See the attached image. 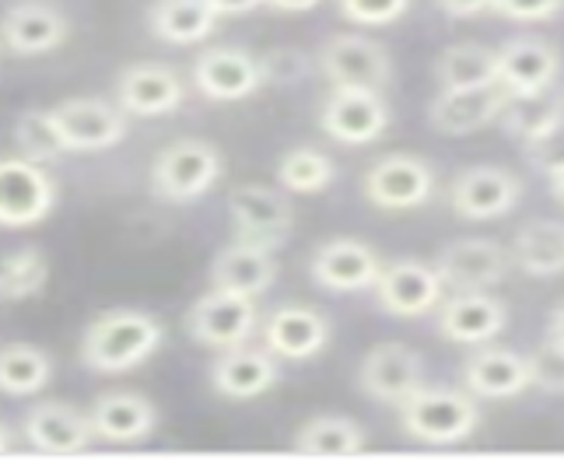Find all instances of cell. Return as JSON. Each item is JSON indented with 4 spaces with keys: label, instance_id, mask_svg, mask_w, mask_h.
Instances as JSON below:
<instances>
[{
    "label": "cell",
    "instance_id": "obj_11",
    "mask_svg": "<svg viewBox=\"0 0 564 466\" xmlns=\"http://www.w3.org/2000/svg\"><path fill=\"white\" fill-rule=\"evenodd\" d=\"M522 197V183L509 169L474 165L463 169L449 186V204L466 221H491L509 215Z\"/></svg>",
    "mask_w": 564,
    "mask_h": 466
},
{
    "label": "cell",
    "instance_id": "obj_15",
    "mask_svg": "<svg viewBox=\"0 0 564 466\" xmlns=\"http://www.w3.org/2000/svg\"><path fill=\"white\" fill-rule=\"evenodd\" d=\"M53 116L67 151H106L127 138V112L106 99H67Z\"/></svg>",
    "mask_w": 564,
    "mask_h": 466
},
{
    "label": "cell",
    "instance_id": "obj_25",
    "mask_svg": "<svg viewBox=\"0 0 564 466\" xmlns=\"http://www.w3.org/2000/svg\"><path fill=\"white\" fill-rule=\"evenodd\" d=\"M91 429L99 442L109 445H133L144 442L154 424H159V414H154V403L141 393L130 390H116V393H102L91 403Z\"/></svg>",
    "mask_w": 564,
    "mask_h": 466
},
{
    "label": "cell",
    "instance_id": "obj_42",
    "mask_svg": "<svg viewBox=\"0 0 564 466\" xmlns=\"http://www.w3.org/2000/svg\"><path fill=\"white\" fill-rule=\"evenodd\" d=\"M435 8L449 18H474L480 11H491V0H435Z\"/></svg>",
    "mask_w": 564,
    "mask_h": 466
},
{
    "label": "cell",
    "instance_id": "obj_31",
    "mask_svg": "<svg viewBox=\"0 0 564 466\" xmlns=\"http://www.w3.org/2000/svg\"><path fill=\"white\" fill-rule=\"evenodd\" d=\"M53 379V361L35 344H0V393L35 397Z\"/></svg>",
    "mask_w": 564,
    "mask_h": 466
},
{
    "label": "cell",
    "instance_id": "obj_34",
    "mask_svg": "<svg viewBox=\"0 0 564 466\" xmlns=\"http://www.w3.org/2000/svg\"><path fill=\"white\" fill-rule=\"evenodd\" d=\"M50 281V260L39 246H22L0 260V299L4 302H29L43 295Z\"/></svg>",
    "mask_w": 564,
    "mask_h": 466
},
{
    "label": "cell",
    "instance_id": "obj_29",
    "mask_svg": "<svg viewBox=\"0 0 564 466\" xmlns=\"http://www.w3.org/2000/svg\"><path fill=\"white\" fill-rule=\"evenodd\" d=\"M512 263L530 278L564 274V221H530L512 239Z\"/></svg>",
    "mask_w": 564,
    "mask_h": 466
},
{
    "label": "cell",
    "instance_id": "obj_36",
    "mask_svg": "<svg viewBox=\"0 0 564 466\" xmlns=\"http://www.w3.org/2000/svg\"><path fill=\"white\" fill-rule=\"evenodd\" d=\"M334 176V159L319 148H291L278 165V183L291 193H323Z\"/></svg>",
    "mask_w": 564,
    "mask_h": 466
},
{
    "label": "cell",
    "instance_id": "obj_20",
    "mask_svg": "<svg viewBox=\"0 0 564 466\" xmlns=\"http://www.w3.org/2000/svg\"><path fill=\"white\" fill-rule=\"evenodd\" d=\"M186 99L183 77L169 64H133L120 74L116 85V106L127 116H169Z\"/></svg>",
    "mask_w": 564,
    "mask_h": 466
},
{
    "label": "cell",
    "instance_id": "obj_12",
    "mask_svg": "<svg viewBox=\"0 0 564 466\" xmlns=\"http://www.w3.org/2000/svg\"><path fill=\"white\" fill-rule=\"evenodd\" d=\"M358 382L372 400L400 407L424 386V361L406 344H376L358 368Z\"/></svg>",
    "mask_w": 564,
    "mask_h": 466
},
{
    "label": "cell",
    "instance_id": "obj_33",
    "mask_svg": "<svg viewBox=\"0 0 564 466\" xmlns=\"http://www.w3.org/2000/svg\"><path fill=\"white\" fill-rule=\"evenodd\" d=\"M295 449L308 456H355L365 449V429L351 418L323 414L299 429Z\"/></svg>",
    "mask_w": 564,
    "mask_h": 466
},
{
    "label": "cell",
    "instance_id": "obj_19",
    "mask_svg": "<svg viewBox=\"0 0 564 466\" xmlns=\"http://www.w3.org/2000/svg\"><path fill=\"white\" fill-rule=\"evenodd\" d=\"M22 435L32 449L50 453V456H74L85 453L95 442L91 418L85 411H77L70 403H39L25 414L22 421Z\"/></svg>",
    "mask_w": 564,
    "mask_h": 466
},
{
    "label": "cell",
    "instance_id": "obj_2",
    "mask_svg": "<svg viewBox=\"0 0 564 466\" xmlns=\"http://www.w3.org/2000/svg\"><path fill=\"white\" fill-rule=\"evenodd\" d=\"M480 424L477 400L459 390H421L400 403V429L427 445L466 442Z\"/></svg>",
    "mask_w": 564,
    "mask_h": 466
},
{
    "label": "cell",
    "instance_id": "obj_43",
    "mask_svg": "<svg viewBox=\"0 0 564 466\" xmlns=\"http://www.w3.org/2000/svg\"><path fill=\"white\" fill-rule=\"evenodd\" d=\"M207 4L218 11V18H225V14H246L252 8H260L263 0H207Z\"/></svg>",
    "mask_w": 564,
    "mask_h": 466
},
{
    "label": "cell",
    "instance_id": "obj_45",
    "mask_svg": "<svg viewBox=\"0 0 564 466\" xmlns=\"http://www.w3.org/2000/svg\"><path fill=\"white\" fill-rule=\"evenodd\" d=\"M547 340L551 344H561L564 347V305L554 308V316H551V326H547Z\"/></svg>",
    "mask_w": 564,
    "mask_h": 466
},
{
    "label": "cell",
    "instance_id": "obj_13",
    "mask_svg": "<svg viewBox=\"0 0 564 466\" xmlns=\"http://www.w3.org/2000/svg\"><path fill=\"white\" fill-rule=\"evenodd\" d=\"M557 71H561V53L554 43L536 35H516L498 50L495 82L509 91V99H516V95H536L554 88Z\"/></svg>",
    "mask_w": 564,
    "mask_h": 466
},
{
    "label": "cell",
    "instance_id": "obj_18",
    "mask_svg": "<svg viewBox=\"0 0 564 466\" xmlns=\"http://www.w3.org/2000/svg\"><path fill=\"white\" fill-rule=\"evenodd\" d=\"M193 85L214 102H239L263 85V77L252 53L236 46H214L204 50L193 64Z\"/></svg>",
    "mask_w": 564,
    "mask_h": 466
},
{
    "label": "cell",
    "instance_id": "obj_6",
    "mask_svg": "<svg viewBox=\"0 0 564 466\" xmlns=\"http://www.w3.org/2000/svg\"><path fill=\"white\" fill-rule=\"evenodd\" d=\"M56 207V183L29 159H0V228H32Z\"/></svg>",
    "mask_w": 564,
    "mask_h": 466
},
{
    "label": "cell",
    "instance_id": "obj_22",
    "mask_svg": "<svg viewBox=\"0 0 564 466\" xmlns=\"http://www.w3.org/2000/svg\"><path fill=\"white\" fill-rule=\"evenodd\" d=\"M281 379V368L267 347H228L218 351V361L210 365V382L214 390L228 400H252L274 390Z\"/></svg>",
    "mask_w": 564,
    "mask_h": 466
},
{
    "label": "cell",
    "instance_id": "obj_37",
    "mask_svg": "<svg viewBox=\"0 0 564 466\" xmlns=\"http://www.w3.org/2000/svg\"><path fill=\"white\" fill-rule=\"evenodd\" d=\"M260 77L270 85H299L308 77V56L299 46H274L270 53L257 56Z\"/></svg>",
    "mask_w": 564,
    "mask_h": 466
},
{
    "label": "cell",
    "instance_id": "obj_44",
    "mask_svg": "<svg viewBox=\"0 0 564 466\" xmlns=\"http://www.w3.org/2000/svg\"><path fill=\"white\" fill-rule=\"evenodd\" d=\"M263 4L278 8V11H291V14H302V11H313L319 8L323 0H263Z\"/></svg>",
    "mask_w": 564,
    "mask_h": 466
},
{
    "label": "cell",
    "instance_id": "obj_40",
    "mask_svg": "<svg viewBox=\"0 0 564 466\" xmlns=\"http://www.w3.org/2000/svg\"><path fill=\"white\" fill-rule=\"evenodd\" d=\"M527 148V159L533 162L536 172H543V176H557V172H564V120L557 127H551L543 138L522 144Z\"/></svg>",
    "mask_w": 564,
    "mask_h": 466
},
{
    "label": "cell",
    "instance_id": "obj_38",
    "mask_svg": "<svg viewBox=\"0 0 564 466\" xmlns=\"http://www.w3.org/2000/svg\"><path fill=\"white\" fill-rule=\"evenodd\" d=\"M530 361V386L543 393L564 397V347L561 344H540L533 355H527Z\"/></svg>",
    "mask_w": 564,
    "mask_h": 466
},
{
    "label": "cell",
    "instance_id": "obj_28",
    "mask_svg": "<svg viewBox=\"0 0 564 466\" xmlns=\"http://www.w3.org/2000/svg\"><path fill=\"white\" fill-rule=\"evenodd\" d=\"M151 32L172 46H193L218 29V11L207 0H154L148 11Z\"/></svg>",
    "mask_w": 564,
    "mask_h": 466
},
{
    "label": "cell",
    "instance_id": "obj_5",
    "mask_svg": "<svg viewBox=\"0 0 564 466\" xmlns=\"http://www.w3.org/2000/svg\"><path fill=\"white\" fill-rule=\"evenodd\" d=\"M319 71L334 88L382 91L389 85V77H393L389 53L376 43V39L358 35V32L329 35L319 50Z\"/></svg>",
    "mask_w": 564,
    "mask_h": 466
},
{
    "label": "cell",
    "instance_id": "obj_17",
    "mask_svg": "<svg viewBox=\"0 0 564 466\" xmlns=\"http://www.w3.org/2000/svg\"><path fill=\"white\" fill-rule=\"evenodd\" d=\"M308 270H313V281L319 288L347 295V291L372 288L382 270V260H379V252L361 239H329L313 252Z\"/></svg>",
    "mask_w": 564,
    "mask_h": 466
},
{
    "label": "cell",
    "instance_id": "obj_41",
    "mask_svg": "<svg viewBox=\"0 0 564 466\" xmlns=\"http://www.w3.org/2000/svg\"><path fill=\"white\" fill-rule=\"evenodd\" d=\"M564 8V0H491V11L509 22H547Z\"/></svg>",
    "mask_w": 564,
    "mask_h": 466
},
{
    "label": "cell",
    "instance_id": "obj_24",
    "mask_svg": "<svg viewBox=\"0 0 564 466\" xmlns=\"http://www.w3.org/2000/svg\"><path fill=\"white\" fill-rule=\"evenodd\" d=\"M466 393L484 400H509L530 390V361L509 347H480L463 361Z\"/></svg>",
    "mask_w": 564,
    "mask_h": 466
},
{
    "label": "cell",
    "instance_id": "obj_14",
    "mask_svg": "<svg viewBox=\"0 0 564 466\" xmlns=\"http://www.w3.org/2000/svg\"><path fill=\"white\" fill-rule=\"evenodd\" d=\"M509 263L512 257L495 239H459L438 252L435 270L453 291H488L505 281Z\"/></svg>",
    "mask_w": 564,
    "mask_h": 466
},
{
    "label": "cell",
    "instance_id": "obj_16",
    "mask_svg": "<svg viewBox=\"0 0 564 466\" xmlns=\"http://www.w3.org/2000/svg\"><path fill=\"white\" fill-rule=\"evenodd\" d=\"M505 102H509V91L498 82L491 85H477V88H442L438 99L427 109V120L445 138H463V133H474L480 127L495 123Z\"/></svg>",
    "mask_w": 564,
    "mask_h": 466
},
{
    "label": "cell",
    "instance_id": "obj_26",
    "mask_svg": "<svg viewBox=\"0 0 564 466\" xmlns=\"http://www.w3.org/2000/svg\"><path fill=\"white\" fill-rule=\"evenodd\" d=\"M70 35L67 18L46 4H14L0 18V43L18 56H39L64 46Z\"/></svg>",
    "mask_w": 564,
    "mask_h": 466
},
{
    "label": "cell",
    "instance_id": "obj_23",
    "mask_svg": "<svg viewBox=\"0 0 564 466\" xmlns=\"http://www.w3.org/2000/svg\"><path fill=\"white\" fill-rule=\"evenodd\" d=\"M329 344V319L308 305H284L263 323V347L274 358L305 361Z\"/></svg>",
    "mask_w": 564,
    "mask_h": 466
},
{
    "label": "cell",
    "instance_id": "obj_30",
    "mask_svg": "<svg viewBox=\"0 0 564 466\" xmlns=\"http://www.w3.org/2000/svg\"><path fill=\"white\" fill-rule=\"evenodd\" d=\"M498 120H501L505 133H512V138L522 144H530L564 120V95H557L551 88L536 91V95H516V99L505 102Z\"/></svg>",
    "mask_w": 564,
    "mask_h": 466
},
{
    "label": "cell",
    "instance_id": "obj_39",
    "mask_svg": "<svg viewBox=\"0 0 564 466\" xmlns=\"http://www.w3.org/2000/svg\"><path fill=\"white\" fill-rule=\"evenodd\" d=\"M337 8L355 25H393L406 14L411 0H337Z\"/></svg>",
    "mask_w": 564,
    "mask_h": 466
},
{
    "label": "cell",
    "instance_id": "obj_32",
    "mask_svg": "<svg viewBox=\"0 0 564 466\" xmlns=\"http://www.w3.org/2000/svg\"><path fill=\"white\" fill-rule=\"evenodd\" d=\"M498 71V50H488L480 43H456L442 50L435 61V77L442 88H477L491 85Z\"/></svg>",
    "mask_w": 564,
    "mask_h": 466
},
{
    "label": "cell",
    "instance_id": "obj_27",
    "mask_svg": "<svg viewBox=\"0 0 564 466\" xmlns=\"http://www.w3.org/2000/svg\"><path fill=\"white\" fill-rule=\"evenodd\" d=\"M278 281V260L274 249L236 239L218 252V260L210 267V284L225 291H239V295L260 299L263 291Z\"/></svg>",
    "mask_w": 564,
    "mask_h": 466
},
{
    "label": "cell",
    "instance_id": "obj_3",
    "mask_svg": "<svg viewBox=\"0 0 564 466\" xmlns=\"http://www.w3.org/2000/svg\"><path fill=\"white\" fill-rule=\"evenodd\" d=\"M218 180H221V151L200 138H183L176 144H169L151 165L154 197H162L169 204L200 201Z\"/></svg>",
    "mask_w": 564,
    "mask_h": 466
},
{
    "label": "cell",
    "instance_id": "obj_10",
    "mask_svg": "<svg viewBox=\"0 0 564 466\" xmlns=\"http://www.w3.org/2000/svg\"><path fill=\"white\" fill-rule=\"evenodd\" d=\"M372 288H376V302L382 313L400 316V319H414V316L432 313L435 305H442V291H445L438 270L421 260L386 263Z\"/></svg>",
    "mask_w": 564,
    "mask_h": 466
},
{
    "label": "cell",
    "instance_id": "obj_7",
    "mask_svg": "<svg viewBox=\"0 0 564 466\" xmlns=\"http://www.w3.org/2000/svg\"><path fill=\"white\" fill-rule=\"evenodd\" d=\"M435 193V172L417 154H386L365 172V197L379 210H414Z\"/></svg>",
    "mask_w": 564,
    "mask_h": 466
},
{
    "label": "cell",
    "instance_id": "obj_46",
    "mask_svg": "<svg viewBox=\"0 0 564 466\" xmlns=\"http://www.w3.org/2000/svg\"><path fill=\"white\" fill-rule=\"evenodd\" d=\"M551 197L564 207V172H557V176H551Z\"/></svg>",
    "mask_w": 564,
    "mask_h": 466
},
{
    "label": "cell",
    "instance_id": "obj_47",
    "mask_svg": "<svg viewBox=\"0 0 564 466\" xmlns=\"http://www.w3.org/2000/svg\"><path fill=\"white\" fill-rule=\"evenodd\" d=\"M14 449V435L8 424H0V453H11Z\"/></svg>",
    "mask_w": 564,
    "mask_h": 466
},
{
    "label": "cell",
    "instance_id": "obj_4",
    "mask_svg": "<svg viewBox=\"0 0 564 466\" xmlns=\"http://www.w3.org/2000/svg\"><path fill=\"white\" fill-rule=\"evenodd\" d=\"M257 302L249 295L210 288L186 313V334L210 351H228V347L249 344V337L257 334Z\"/></svg>",
    "mask_w": 564,
    "mask_h": 466
},
{
    "label": "cell",
    "instance_id": "obj_21",
    "mask_svg": "<svg viewBox=\"0 0 564 466\" xmlns=\"http://www.w3.org/2000/svg\"><path fill=\"white\" fill-rule=\"evenodd\" d=\"M505 323H509V308L488 291H456L438 308V334L453 344H488L501 334Z\"/></svg>",
    "mask_w": 564,
    "mask_h": 466
},
{
    "label": "cell",
    "instance_id": "obj_35",
    "mask_svg": "<svg viewBox=\"0 0 564 466\" xmlns=\"http://www.w3.org/2000/svg\"><path fill=\"white\" fill-rule=\"evenodd\" d=\"M14 144L22 151V159L29 162H56L61 154H67L64 144V133L56 127V116L53 109H29L18 116V127H14Z\"/></svg>",
    "mask_w": 564,
    "mask_h": 466
},
{
    "label": "cell",
    "instance_id": "obj_9",
    "mask_svg": "<svg viewBox=\"0 0 564 466\" xmlns=\"http://www.w3.org/2000/svg\"><path fill=\"white\" fill-rule=\"evenodd\" d=\"M319 127L337 144H372L389 127V106L372 88H334L319 112Z\"/></svg>",
    "mask_w": 564,
    "mask_h": 466
},
{
    "label": "cell",
    "instance_id": "obj_1",
    "mask_svg": "<svg viewBox=\"0 0 564 466\" xmlns=\"http://www.w3.org/2000/svg\"><path fill=\"white\" fill-rule=\"evenodd\" d=\"M162 323L138 308H112L91 319L82 337V361L99 376H123L162 347Z\"/></svg>",
    "mask_w": 564,
    "mask_h": 466
},
{
    "label": "cell",
    "instance_id": "obj_8",
    "mask_svg": "<svg viewBox=\"0 0 564 466\" xmlns=\"http://www.w3.org/2000/svg\"><path fill=\"white\" fill-rule=\"evenodd\" d=\"M228 215L236 225V239L257 242L267 249H278L291 236V204L281 189H270L263 183H246L228 193Z\"/></svg>",
    "mask_w": 564,
    "mask_h": 466
}]
</instances>
